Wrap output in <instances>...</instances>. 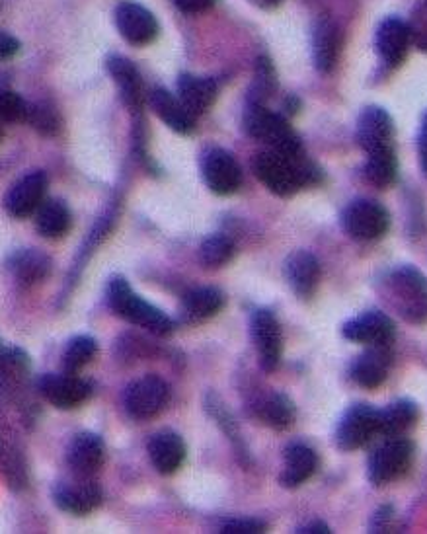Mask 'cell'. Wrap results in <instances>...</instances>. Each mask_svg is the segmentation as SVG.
I'll use <instances>...</instances> for the list:
<instances>
[{"mask_svg":"<svg viewBox=\"0 0 427 534\" xmlns=\"http://www.w3.org/2000/svg\"><path fill=\"white\" fill-rule=\"evenodd\" d=\"M256 176L268 190L287 197L295 191L316 184L320 180V172L312 166L309 160H305V154L301 156H289V154L266 151L258 154L254 162Z\"/></svg>","mask_w":427,"mask_h":534,"instance_id":"1","label":"cell"},{"mask_svg":"<svg viewBox=\"0 0 427 534\" xmlns=\"http://www.w3.org/2000/svg\"><path fill=\"white\" fill-rule=\"evenodd\" d=\"M385 295L396 312L412 322H427V277L414 266H402L390 271L385 279Z\"/></svg>","mask_w":427,"mask_h":534,"instance_id":"2","label":"cell"},{"mask_svg":"<svg viewBox=\"0 0 427 534\" xmlns=\"http://www.w3.org/2000/svg\"><path fill=\"white\" fill-rule=\"evenodd\" d=\"M108 305L117 316L129 320L135 326H141L156 336H168L174 332V322L160 308L149 305L141 299L125 277H114L108 285Z\"/></svg>","mask_w":427,"mask_h":534,"instance_id":"3","label":"cell"},{"mask_svg":"<svg viewBox=\"0 0 427 534\" xmlns=\"http://www.w3.org/2000/svg\"><path fill=\"white\" fill-rule=\"evenodd\" d=\"M244 129L250 137L266 143L270 151L301 156L303 147L283 115L273 114L262 102L250 100L244 112Z\"/></svg>","mask_w":427,"mask_h":534,"instance_id":"4","label":"cell"},{"mask_svg":"<svg viewBox=\"0 0 427 534\" xmlns=\"http://www.w3.org/2000/svg\"><path fill=\"white\" fill-rule=\"evenodd\" d=\"M414 443L406 437H390L385 445L373 451L367 464L369 482L373 486H387L402 478L414 460Z\"/></svg>","mask_w":427,"mask_h":534,"instance_id":"5","label":"cell"},{"mask_svg":"<svg viewBox=\"0 0 427 534\" xmlns=\"http://www.w3.org/2000/svg\"><path fill=\"white\" fill-rule=\"evenodd\" d=\"M342 225L351 238L371 242L387 234L390 217L381 203L373 199H357L346 207L342 215Z\"/></svg>","mask_w":427,"mask_h":534,"instance_id":"6","label":"cell"},{"mask_svg":"<svg viewBox=\"0 0 427 534\" xmlns=\"http://www.w3.org/2000/svg\"><path fill=\"white\" fill-rule=\"evenodd\" d=\"M381 410L371 404H355L342 416L336 429V443L342 451H355L365 447L379 435Z\"/></svg>","mask_w":427,"mask_h":534,"instance_id":"7","label":"cell"},{"mask_svg":"<svg viewBox=\"0 0 427 534\" xmlns=\"http://www.w3.org/2000/svg\"><path fill=\"white\" fill-rule=\"evenodd\" d=\"M168 386L156 375H147L131 382L125 390V410L133 420L155 418L166 406Z\"/></svg>","mask_w":427,"mask_h":534,"instance_id":"8","label":"cell"},{"mask_svg":"<svg viewBox=\"0 0 427 534\" xmlns=\"http://www.w3.org/2000/svg\"><path fill=\"white\" fill-rule=\"evenodd\" d=\"M201 176L207 188L217 195H231L242 184V170L225 149H209L201 158Z\"/></svg>","mask_w":427,"mask_h":534,"instance_id":"9","label":"cell"},{"mask_svg":"<svg viewBox=\"0 0 427 534\" xmlns=\"http://www.w3.org/2000/svg\"><path fill=\"white\" fill-rule=\"evenodd\" d=\"M38 390L55 408L73 410L90 398L92 384L73 373L43 375L38 381Z\"/></svg>","mask_w":427,"mask_h":534,"instance_id":"10","label":"cell"},{"mask_svg":"<svg viewBox=\"0 0 427 534\" xmlns=\"http://www.w3.org/2000/svg\"><path fill=\"white\" fill-rule=\"evenodd\" d=\"M342 336L353 344L392 345L396 338L394 322L381 310H369L342 326Z\"/></svg>","mask_w":427,"mask_h":534,"instance_id":"11","label":"cell"},{"mask_svg":"<svg viewBox=\"0 0 427 534\" xmlns=\"http://www.w3.org/2000/svg\"><path fill=\"white\" fill-rule=\"evenodd\" d=\"M252 336L258 349L260 367L272 373L281 359V328L272 310H256L252 316Z\"/></svg>","mask_w":427,"mask_h":534,"instance_id":"12","label":"cell"},{"mask_svg":"<svg viewBox=\"0 0 427 534\" xmlns=\"http://www.w3.org/2000/svg\"><path fill=\"white\" fill-rule=\"evenodd\" d=\"M116 24L123 39L133 45L151 43L158 34V22L153 12L135 2H123L117 6Z\"/></svg>","mask_w":427,"mask_h":534,"instance_id":"13","label":"cell"},{"mask_svg":"<svg viewBox=\"0 0 427 534\" xmlns=\"http://www.w3.org/2000/svg\"><path fill=\"white\" fill-rule=\"evenodd\" d=\"M45 190H47V176L43 172H30L6 193L4 207L16 219L30 217L43 203Z\"/></svg>","mask_w":427,"mask_h":534,"instance_id":"14","label":"cell"},{"mask_svg":"<svg viewBox=\"0 0 427 534\" xmlns=\"http://www.w3.org/2000/svg\"><path fill=\"white\" fill-rule=\"evenodd\" d=\"M53 499L61 511L88 515L102 503V490L90 478L77 476L73 482H61L53 492Z\"/></svg>","mask_w":427,"mask_h":534,"instance_id":"15","label":"cell"},{"mask_svg":"<svg viewBox=\"0 0 427 534\" xmlns=\"http://www.w3.org/2000/svg\"><path fill=\"white\" fill-rule=\"evenodd\" d=\"M390 363H392L390 345L371 347L353 359L350 365L351 381L369 390L379 388L389 377Z\"/></svg>","mask_w":427,"mask_h":534,"instance_id":"16","label":"cell"},{"mask_svg":"<svg viewBox=\"0 0 427 534\" xmlns=\"http://www.w3.org/2000/svg\"><path fill=\"white\" fill-rule=\"evenodd\" d=\"M67 460L77 476L92 478L96 472H100L106 460L102 437L96 433H78L69 445Z\"/></svg>","mask_w":427,"mask_h":534,"instance_id":"17","label":"cell"},{"mask_svg":"<svg viewBox=\"0 0 427 534\" xmlns=\"http://www.w3.org/2000/svg\"><path fill=\"white\" fill-rule=\"evenodd\" d=\"M412 41L410 26L400 18H387L377 30V51L389 67H398L408 53Z\"/></svg>","mask_w":427,"mask_h":534,"instance_id":"18","label":"cell"},{"mask_svg":"<svg viewBox=\"0 0 427 534\" xmlns=\"http://www.w3.org/2000/svg\"><path fill=\"white\" fill-rule=\"evenodd\" d=\"M357 143L365 153L392 145V119L383 108H367L357 121Z\"/></svg>","mask_w":427,"mask_h":534,"instance_id":"19","label":"cell"},{"mask_svg":"<svg viewBox=\"0 0 427 534\" xmlns=\"http://www.w3.org/2000/svg\"><path fill=\"white\" fill-rule=\"evenodd\" d=\"M285 277L293 293L307 299L320 283V262L307 250H295L285 262Z\"/></svg>","mask_w":427,"mask_h":534,"instance_id":"20","label":"cell"},{"mask_svg":"<svg viewBox=\"0 0 427 534\" xmlns=\"http://www.w3.org/2000/svg\"><path fill=\"white\" fill-rule=\"evenodd\" d=\"M0 470L10 488L22 490L28 484V470L26 458L22 449L6 423H0Z\"/></svg>","mask_w":427,"mask_h":534,"instance_id":"21","label":"cell"},{"mask_svg":"<svg viewBox=\"0 0 427 534\" xmlns=\"http://www.w3.org/2000/svg\"><path fill=\"white\" fill-rule=\"evenodd\" d=\"M147 451H149V458L156 472L164 476L174 474L184 464V458H186V445L182 437L172 431H162V433L153 435Z\"/></svg>","mask_w":427,"mask_h":534,"instance_id":"22","label":"cell"},{"mask_svg":"<svg viewBox=\"0 0 427 534\" xmlns=\"http://www.w3.org/2000/svg\"><path fill=\"white\" fill-rule=\"evenodd\" d=\"M283 472L279 476L281 486L299 488L318 468V455L303 443H291L283 455Z\"/></svg>","mask_w":427,"mask_h":534,"instance_id":"23","label":"cell"},{"mask_svg":"<svg viewBox=\"0 0 427 534\" xmlns=\"http://www.w3.org/2000/svg\"><path fill=\"white\" fill-rule=\"evenodd\" d=\"M151 108L170 129L176 133L188 135L195 129V115L188 112V108L180 102L178 96L170 94L164 88H156L151 94Z\"/></svg>","mask_w":427,"mask_h":534,"instance_id":"24","label":"cell"},{"mask_svg":"<svg viewBox=\"0 0 427 534\" xmlns=\"http://www.w3.org/2000/svg\"><path fill=\"white\" fill-rule=\"evenodd\" d=\"M178 98L190 114H205L217 100V84L211 78L184 75L178 80Z\"/></svg>","mask_w":427,"mask_h":534,"instance_id":"25","label":"cell"},{"mask_svg":"<svg viewBox=\"0 0 427 534\" xmlns=\"http://www.w3.org/2000/svg\"><path fill=\"white\" fill-rule=\"evenodd\" d=\"M340 30L332 20H320L314 28L312 49H314V63L320 73H330L340 57Z\"/></svg>","mask_w":427,"mask_h":534,"instance_id":"26","label":"cell"},{"mask_svg":"<svg viewBox=\"0 0 427 534\" xmlns=\"http://www.w3.org/2000/svg\"><path fill=\"white\" fill-rule=\"evenodd\" d=\"M225 306V295L219 289L213 287H201L190 291L182 301V320L188 324L203 322L217 312H221Z\"/></svg>","mask_w":427,"mask_h":534,"instance_id":"27","label":"cell"},{"mask_svg":"<svg viewBox=\"0 0 427 534\" xmlns=\"http://www.w3.org/2000/svg\"><path fill=\"white\" fill-rule=\"evenodd\" d=\"M8 267L20 285L32 287L49 275L51 260L39 250H18L12 254Z\"/></svg>","mask_w":427,"mask_h":534,"instance_id":"28","label":"cell"},{"mask_svg":"<svg viewBox=\"0 0 427 534\" xmlns=\"http://www.w3.org/2000/svg\"><path fill=\"white\" fill-rule=\"evenodd\" d=\"M420 418V408L412 400H396L389 404L385 410H381V423H379V435L390 437H402L406 431H410Z\"/></svg>","mask_w":427,"mask_h":534,"instance_id":"29","label":"cell"},{"mask_svg":"<svg viewBox=\"0 0 427 534\" xmlns=\"http://www.w3.org/2000/svg\"><path fill=\"white\" fill-rule=\"evenodd\" d=\"M108 71L116 78L117 86L121 90V96L125 104L131 108V112H139L141 108V78L131 61L123 57H112L108 61Z\"/></svg>","mask_w":427,"mask_h":534,"instance_id":"30","label":"cell"},{"mask_svg":"<svg viewBox=\"0 0 427 534\" xmlns=\"http://www.w3.org/2000/svg\"><path fill=\"white\" fill-rule=\"evenodd\" d=\"M254 410H256V416L273 429H285L293 423V418H295L293 402L283 392L264 394L256 402Z\"/></svg>","mask_w":427,"mask_h":534,"instance_id":"31","label":"cell"},{"mask_svg":"<svg viewBox=\"0 0 427 534\" xmlns=\"http://www.w3.org/2000/svg\"><path fill=\"white\" fill-rule=\"evenodd\" d=\"M36 227L45 238H61L71 229V211L63 201H43L38 207Z\"/></svg>","mask_w":427,"mask_h":534,"instance_id":"32","label":"cell"},{"mask_svg":"<svg viewBox=\"0 0 427 534\" xmlns=\"http://www.w3.org/2000/svg\"><path fill=\"white\" fill-rule=\"evenodd\" d=\"M367 156H369L365 164L367 182L381 190L390 188L396 182V174H398V160H396L394 147L389 145L373 153H367Z\"/></svg>","mask_w":427,"mask_h":534,"instance_id":"33","label":"cell"},{"mask_svg":"<svg viewBox=\"0 0 427 534\" xmlns=\"http://www.w3.org/2000/svg\"><path fill=\"white\" fill-rule=\"evenodd\" d=\"M234 256L233 240L225 234H211L199 248V260L207 267H221L231 262Z\"/></svg>","mask_w":427,"mask_h":534,"instance_id":"34","label":"cell"},{"mask_svg":"<svg viewBox=\"0 0 427 534\" xmlns=\"http://www.w3.org/2000/svg\"><path fill=\"white\" fill-rule=\"evenodd\" d=\"M98 355V344L94 338L78 336L71 340L63 353V369L65 373L77 375L82 367H86Z\"/></svg>","mask_w":427,"mask_h":534,"instance_id":"35","label":"cell"},{"mask_svg":"<svg viewBox=\"0 0 427 534\" xmlns=\"http://www.w3.org/2000/svg\"><path fill=\"white\" fill-rule=\"evenodd\" d=\"M26 119L41 135H55L61 127L59 114L45 102H39V104H34L32 108H28Z\"/></svg>","mask_w":427,"mask_h":534,"instance_id":"36","label":"cell"},{"mask_svg":"<svg viewBox=\"0 0 427 534\" xmlns=\"http://www.w3.org/2000/svg\"><path fill=\"white\" fill-rule=\"evenodd\" d=\"M28 114V106L26 102L10 90H0V119L4 121H24Z\"/></svg>","mask_w":427,"mask_h":534,"instance_id":"37","label":"cell"},{"mask_svg":"<svg viewBox=\"0 0 427 534\" xmlns=\"http://www.w3.org/2000/svg\"><path fill=\"white\" fill-rule=\"evenodd\" d=\"M223 534H260L266 533V525L258 519H233L221 529Z\"/></svg>","mask_w":427,"mask_h":534,"instance_id":"38","label":"cell"},{"mask_svg":"<svg viewBox=\"0 0 427 534\" xmlns=\"http://www.w3.org/2000/svg\"><path fill=\"white\" fill-rule=\"evenodd\" d=\"M408 26H410L412 39L420 45V49L427 51V6L420 14H416L414 22L408 24Z\"/></svg>","mask_w":427,"mask_h":534,"instance_id":"39","label":"cell"},{"mask_svg":"<svg viewBox=\"0 0 427 534\" xmlns=\"http://www.w3.org/2000/svg\"><path fill=\"white\" fill-rule=\"evenodd\" d=\"M217 0H174V4L186 12V14H197V12H205L211 6H215Z\"/></svg>","mask_w":427,"mask_h":534,"instance_id":"40","label":"cell"},{"mask_svg":"<svg viewBox=\"0 0 427 534\" xmlns=\"http://www.w3.org/2000/svg\"><path fill=\"white\" fill-rule=\"evenodd\" d=\"M20 49L18 39L12 38L10 34H0V61L12 59Z\"/></svg>","mask_w":427,"mask_h":534,"instance_id":"41","label":"cell"},{"mask_svg":"<svg viewBox=\"0 0 427 534\" xmlns=\"http://www.w3.org/2000/svg\"><path fill=\"white\" fill-rule=\"evenodd\" d=\"M390 519H392V507H383L381 511H377L375 519H373V527L371 533H385V529L389 527Z\"/></svg>","mask_w":427,"mask_h":534,"instance_id":"42","label":"cell"},{"mask_svg":"<svg viewBox=\"0 0 427 534\" xmlns=\"http://www.w3.org/2000/svg\"><path fill=\"white\" fill-rule=\"evenodd\" d=\"M418 151H420V164H422V172L427 178V114L424 115L422 121V129H420V137H418Z\"/></svg>","mask_w":427,"mask_h":534,"instance_id":"43","label":"cell"},{"mask_svg":"<svg viewBox=\"0 0 427 534\" xmlns=\"http://www.w3.org/2000/svg\"><path fill=\"white\" fill-rule=\"evenodd\" d=\"M299 534H328L330 529L324 525V523H312L309 527H303L301 531H297Z\"/></svg>","mask_w":427,"mask_h":534,"instance_id":"44","label":"cell"},{"mask_svg":"<svg viewBox=\"0 0 427 534\" xmlns=\"http://www.w3.org/2000/svg\"><path fill=\"white\" fill-rule=\"evenodd\" d=\"M0 353H2V347H0Z\"/></svg>","mask_w":427,"mask_h":534,"instance_id":"45","label":"cell"}]
</instances>
